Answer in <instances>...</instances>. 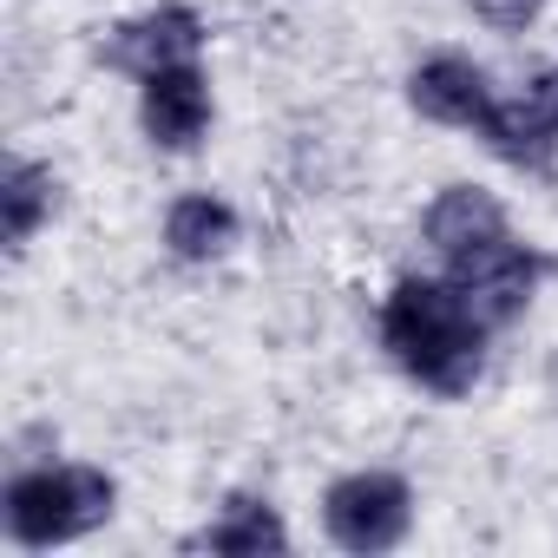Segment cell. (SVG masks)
<instances>
[{
  "instance_id": "6da1fadb",
  "label": "cell",
  "mask_w": 558,
  "mask_h": 558,
  "mask_svg": "<svg viewBox=\"0 0 558 558\" xmlns=\"http://www.w3.org/2000/svg\"><path fill=\"white\" fill-rule=\"evenodd\" d=\"M375 336H381V355L434 401H466L486 375L493 329L466 310V296L447 276H395Z\"/></svg>"
},
{
  "instance_id": "7a4b0ae2",
  "label": "cell",
  "mask_w": 558,
  "mask_h": 558,
  "mask_svg": "<svg viewBox=\"0 0 558 558\" xmlns=\"http://www.w3.org/2000/svg\"><path fill=\"white\" fill-rule=\"evenodd\" d=\"M119 512V480L93 460H21L0 480V532L21 551L73 545Z\"/></svg>"
},
{
  "instance_id": "3957f363",
  "label": "cell",
  "mask_w": 558,
  "mask_h": 558,
  "mask_svg": "<svg viewBox=\"0 0 558 558\" xmlns=\"http://www.w3.org/2000/svg\"><path fill=\"white\" fill-rule=\"evenodd\" d=\"M414 532V486L395 466H355L323 493V538L349 558H381Z\"/></svg>"
},
{
  "instance_id": "277c9868",
  "label": "cell",
  "mask_w": 558,
  "mask_h": 558,
  "mask_svg": "<svg viewBox=\"0 0 558 558\" xmlns=\"http://www.w3.org/2000/svg\"><path fill=\"white\" fill-rule=\"evenodd\" d=\"M440 276L466 296V310L499 336V329H512V323L532 310L538 283L551 276V256H545L538 243H525V236L506 230V236H493V243H480V250L440 263Z\"/></svg>"
},
{
  "instance_id": "5b68a950",
  "label": "cell",
  "mask_w": 558,
  "mask_h": 558,
  "mask_svg": "<svg viewBox=\"0 0 558 558\" xmlns=\"http://www.w3.org/2000/svg\"><path fill=\"white\" fill-rule=\"evenodd\" d=\"M204 40H210V27H204V14L191 8V0H158V8H145V14H125V21H112L106 34H99V47H93V60L106 66V73H119V80H151V73H165V66H184V60H204Z\"/></svg>"
},
{
  "instance_id": "8992f818",
  "label": "cell",
  "mask_w": 558,
  "mask_h": 558,
  "mask_svg": "<svg viewBox=\"0 0 558 558\" xmlns=\"http://www.w3.org/2000/svg\"><path fill=\"white\" fill-rule=\"evenodd\" d=\"M473 138L499 165H512L525 178H551L558 171V66H545L525 93H499Z\"/></svg>"
},
{
  "instance_id": "52a82bcc",
  "label": "cell",
  "mask_w": 558,
  "mask_h": 558,
  "mask_svg": "<svg viewBox=\"0 0 558 558\" xmlns=\"http://www.w3.org/2000/svg\"><path fill=\"white\" fill-rule=\"evenodd\" d=\"M401 93H408V112H414V119L447 125V132H480V125H486V112H493V99H499L493 73H486L480 60L453 53V47H440V53L414 60Z\"/></svg>"
},
{
  "instance_id": "ba28073f",
  "label": "cell",
  "mask_w": 558,
  "mask_h": 558,
  "mask_svg": "<svg viewBox=\"0 0 558 558\" xmlns=\"http://www.w3.org/2000/svg\"><path fill=\"white\" fill-rule=\"evenodd\" d=\"M210 119H217V99H210V73L204 60H184V66H165L138 86V132L151 138V151H197L210 138Z\"/></svg>"
},
{
  "instance_id": "9c48e42d",
  "label": "cell",
  "mask_w": 558,
  "mask_h": 558,
  "mask_svg": "<svg viewBox=\"0 0 558 558\" xmlns=\"http://www.w3.org/2000/svg\"><path fill=\"white\" fill-rule=\"evenodd\" d=\"M506 230H512V217H506L499 191H486V184H473V178L440 184V191L427 197V210H421V243H427L440 263H453V256H466V250H480V243H493V236H506Z\"/></svg>"
},
{
  "instance_id": "30bf717a",
  "label": "cell",
  "mask_w": 558,
  "mask_h": 558,
  "mask_svg": "<svg viewBox=\"0 0 558 558\" xmlns=\"http://www.w3.org/2000/svg\"><path fill=\"white\" fill-rule=\"evenodd\" d=\"M236 236H243V217H236V204L217 197V191H184V197H171L165 217H158V243H165V256L184 263V269L223 263V256L236 250Z\"/></svg>"
},
{
  "instance_id": "8fae6325",
  "label": "cell",
  "mask_w": 558,
  "mask_h": 558,
  "mask_svg": "<svg viewBox=\"0 0 558 558\" xmlns=\"http://www.w3.org/2000/svg\"><path fill=\"white\" fill-rule=\"evenodd\" d=\"M191 545L217 558H263V551H290V525L269 493H230Z\"/></svg>"
},
{
  "instance_id": "7c38bea8",
  "label": "cell",
  "mask_w": 558,
  "mask_h": 558,
  "mask_svg": "<svg viewBox=\"0 0 558 558\" xmlns=\"http://www.w3.org/2000/svg\"><path fill=\"white\" fill-rule=\"evenodd\" d=\"M60 171L40 158H8V178H0V230H8V250L21 256L53 217H60Z\"/></svg>"
},
{
  "instance_id": "4fadbf2b",
  "label": "cell",
  "mask_w": 558,
  "mask_h": 558,
  "mask_svg": "<svg viewBox=\"0 0 558 558\" xmlns=\"http://www.w3.org/2000/svg\"><path fill=\"white\" fill-rule=\"evenodd\" d=\"M466 14L486 27V34H532L538 27V14H545V0H466Z\"/></svg>"
},
{
  "instance_id": "5bb4252c",
  "label": "cell",
  "mask_w": 558,
  "mask_h": 558,
  "mask_svg": "<svg viewBox=\"0 0 558 558\" xmlns=\"http://www.w3.org/2000/svg\"><path fill=\"white\" fill-rule=\"evenodd\" d=\"M538 388H545V401H551V414H558V349L545 355V375H538Z\"/></svg>"
}]
</instances>
